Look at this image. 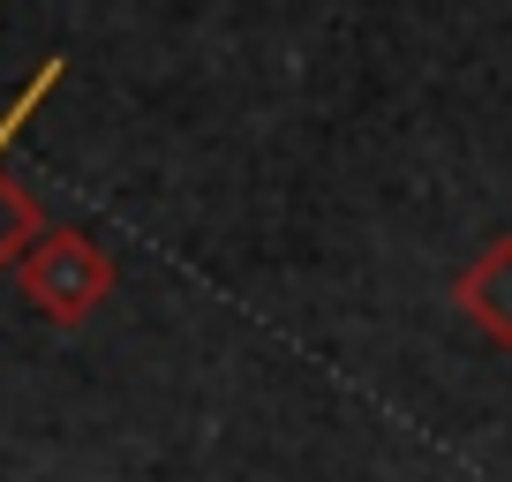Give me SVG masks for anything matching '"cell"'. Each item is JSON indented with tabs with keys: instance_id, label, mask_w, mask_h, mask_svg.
<instances>
[{
	"instance_id": "7a4b0ae2",
	"label": "cell",
	"mask_w": 512,
	"mask_h": 482,
	"mask_svg": "<svg viewBox=\"0 0 512 482\" xmlns=\"http://www.w3.org/2000/svg\"><path fill=\"white\" fill-rule=\"evenodd\" d=\"M452 294H460V309L475 317V332H490L497 347H512V234L490 241V249L452 279Z\"/></svg>"
},
{
	"instance_id": "6da1fadb",
	"label": "cell",
	"mask_w": 512,
	"mask_h": 482,
	"mask_svg": "<svg viewBox=\"0 0 512 482\" xmlns=\"http://www.w3.org/2000/svg\"><path fill=\"white\" fill-rule=\"evenodd\" d=\"M23 294H31L53 324H83L113 294V257L91 234L53 226V234H38L31 249H23Z\"/></svg>"
},
{
	"instance_id": "3957f363",
	"label": "cell",
	"mask_w": 512,
	"mask_h": 482,
	"mask_svg": "<svg viewBox=\"0 0 512 482\" xmlns=\"http://www.w3.org/2000/svg\"><path fill=\"white\" fill-rule=\"evenodd\" d=\"M53 83H61V61H46V68L31 76V91H23L8 113H0V151H8V136H16L23 121L38 113V98H46ZM23 241H38V204H31V196H23L8 174H0V264H8V257H23Z\"/></svg>"
}]
</instances>
